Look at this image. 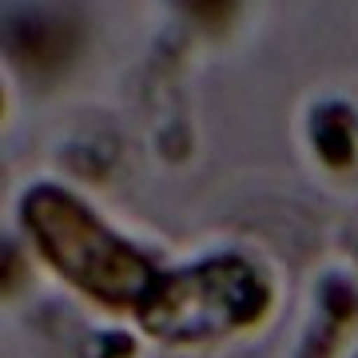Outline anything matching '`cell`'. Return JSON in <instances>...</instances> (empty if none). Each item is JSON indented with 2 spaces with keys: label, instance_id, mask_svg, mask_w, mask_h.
<instances>
[{
  "label": "cell",
  "instance_id": "cell-1",
  "mask_svg": "<svg viewBox=\"0 0 358 358\" xmlns=\"http://www.w3.org/2000/svg\"><path fill=\"white\" fill-rule=\"evenodd\" d=\"M24 227L32 231L40 255L103 307L124 310L152 299L159 282L152 263L128 239L112 235L76 195L48 183L32 187L24 195Z\"/></svg>",
  "mask_w": 358,
  "mask_h": 358
},
{
  "label": "cell",
  "instance_id": "cell-2",
  "mask_svg": "<svg viewBox=\"0 0 358 358\" xmlns=\"http://www.w3.org/2000/svg\"><path fill=\"white\" fill-rule=\"evenodd\" d=\"M271 307V287L251 263L235 255L207 259L199 267L155 282L152 299L143 303L140 319L155 338L199 343L255 327Z\"/></svg>",
  "mask_w": 358,
  "mask_h": 358
},
{
  "label": "cell",
  "instance_id": "cell-3",
  "mask_svg": "<svg viewBox=\"0 0 358 358\" xmlns=\"http://www.w3.org/2000/svg\"><path fill=\"white\" fill-rule=\"evenodd\" d=\"M315 148L331 167H343L355 159V131H350L346 108H322L315 115Z\"/></svg>",
  "mask_w": 358,
  "mask_h": 358
},
{
  "label": "cell",
  "instance_id": "cell-4",
  "mask_svg": "<svg viewBox=\"0 0 358 358\" xmlns=\"http://www.w3.org/2000/svg\"><path fill=\"white\" fill-rule=\"evenodd\" d=\"M195 20H227L231 0H183Z\"/></svg>",
  "mask_w": 358,
  "mask_h": 358
}]
</instances>
